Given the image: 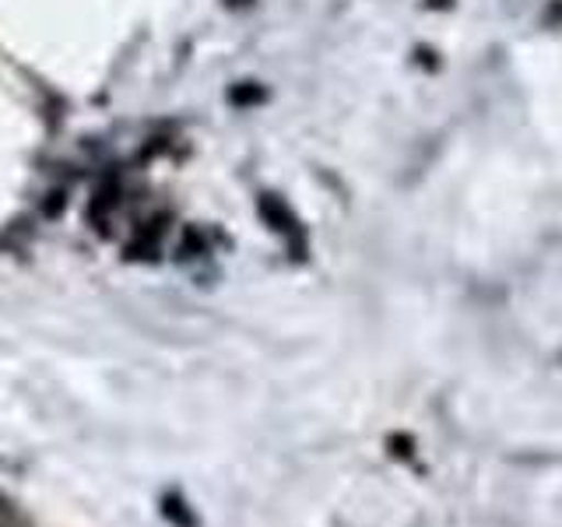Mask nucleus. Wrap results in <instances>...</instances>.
Listing matches in <instances>:
<instances>
[{
    "mask_svg": "<svg viewBox=\"0 0 562 527\" xmlns=\"http://www.w3.org/2000/svg\"><path fill=\"white\" fill-rule=\"evenodd\" d=\"M260 211L281 236H292V239L299 236V218L289 211V204H281V198H274V193H268V198L260 201Z\"/></svg>",
    "mask_w": 562,
    "mask_h": 527,
    "instance_id": "1",
    "label": "nucleus"
},
{
    "mask_svg": "<svg viewBox=\"0 0 562 527\" xmlns=\"http://www.w3.org/2000/svg\"><path fill=\"white\" fill-rule=\"evenodd\" d=\"M391 447H397L394 453H397V457H404V461H408L412 450H415V444H412L408 436H391Z\"/></svg>",
    "mask_w": 562,
    "mask_h": 527,
    "instance_id": "3",
    "label": "nucleus"
},
{
    "mask_svg": "<svg viewBox=\"0 0 562 527\" xmlns=\"http://www.w3.org/2000/svg\"><path fill=\"white\" fill-rule=\"evenodd\" d=\"M158 514H162L172 527H201L198 514H193L190 503L180 496V492H166L162 503H158Z\"/></svg>",
    "mask_w": 562,
    "mask_h": 527,
    "instance_id": "2",
    "label": "nucleus"
}]
</instances>
